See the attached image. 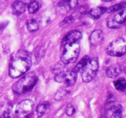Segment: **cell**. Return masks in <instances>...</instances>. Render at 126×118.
<instances>
[{
	"mask_svg": "<svg viewBox=\"0 0 126 118\" xmlns=\"http://www.w3.org/2000/svg\"><path fill=\"white\" fill-rule=\"evenodd\" d=\"M31 54L25 50L17 52L12 59L9 66L10 77L17 78L27 73L32 66Z\"/></svg>",
	"mask_w": 126,
	"mask_h": 118,
	"instance_id": "1",
	"label": "cell"
},
{
	"mask_svg": "<svg viewBox=\"0 0 126 118\" xmlns=\"http://www.w3.org/2000/svg\"><path fill=\"white\" fill-rule=\"evenodd\" d=\"M38 77L35 73L30 72L21 77L13 86L12 90L16 94H23L30 90L35 86Z\"/></svg>",
	"mask_w": 126,
	"mask_h": 118,
	"instance_id": "2",
	"label": "cell"
},
{
	"mask_svg": "<svg viewBox=\"0 0 126 118\" xmlns=\"http://www.w3.org/2000/svg\"><path fill=\"white\" fill-rule=\"evenodd\" d=\"M98 70V61L97 58L89 59L82 68V79L84 82H89L94 79Z\"/></svg>",
	"mask_w": 126,
	"mask_h": 118,
	"instance_id": "3",
	"label": "cell"
},
{
	"mask_svg": "<svg viewBox=\"0 0 126 118\" xmlns=\"http://www.w3.org/2000/svg\"><path fill=\"white\" fill-rule=\"evenodd\" d=\"M62 61L64 64H70L76 61L80 52L79 45L77 43L68 44L63 47Z\"/></svg>",
	"mask_w": 126,
	"mask_h": 118,
	"instance_id": "4",
	"label": "cell"
},
{
	"mask_svg": "<svg viewBox=\"0 0 126 118\" xmlns=\"http://www.w3.org/2000/svg\"><path fill=\"white\" fill-rule=\"evenodd\" d=\"M108 55L113 57H121L126 53V42L123 38H118L111 42L107 47Z\"/></svg>",
	"mask_w": 126,
	"mask_h": 118,
	"instance_id": "5",
	"label": "cell"
},
{
	"mask_svg": "<svg viewBox=\"0 0 126 118\" xmlns=\"http://www.w3.org/2000/svg\"><path fill=\"white\" fill-rule=\"evenodd\" d=\"M33 102L30 100H25L17 104L16 109V114L19 118L27 116L33 110Z\"/></svg>",
	"mask_w": 126,
	"mask_h": 118,
	"instance_id": "6",
	"label": "cell"
},
{
	"mask_svg": "<svg viewBox=\"0 0 126 118\" xmlns=\"http://www.w3.org/2000/svg\"><path fill=\"white\" fill-rule=\"evenodd\" d=\"M126 20V9H121L108 18L107 26L110 28H118Z\"/></svg>",
	"mask_w": 126,
	"mask_h": 118,
	"instance_id": "7",
	"label": "cell"
},
{
	"mask_svg": "<svg viewBox=\"0 0 126 118\" xmlns=\"http://www.w3.org/2000/svg\"><path fill=\"white\" fill-rule=\"evenodd\" d=\"M81 36H82V34L79 31H71L67 33L66 35L64 37L62 40V44L63 47H64L65 45H68V44L77 43L78 41L79 40Z\"/></svg>",
	"mask_w": 126,
	"mask_h": 118,
	"instance_id": "8",
	"label": "cell"
},
{
	"mask_svg": "<svg viewBox=\"0 0 126 118\" xmlns=\"http://www.w3.org/2000/svg\"><path fill=\"white\" fill-rule=\"evenodd\" d=\"M103 33L100 30H96L94 31L90 36L89 41L91 44L94 46L100 45L103 41Z\"/></svg>",
	"mask_w": 126,
	"mask_h": 118,
	"instance_id": "9",
	"label": "cell"
},
{
	"mask_svg": "<svg viewBox=\"0 0 126 118\" xmlns=\"http://www.w3.org/2000/svg\"><path fill=\"white\" fill-rule=\"evenodd\" d=\"M78 73L72 70L71 71H68L67 73H65L64 75L63 83L68 87H70L76 83V79H77Z\"/></svg>",
	"mask_w": 126,
	"mask_h": 118,
	"instance_id": "10",
	"label": "cell"
},
{
	"mask_svg": "<svg viewBox=\"0 0 126 118\" xmlns=\"http://www.w3.org/2000/svg\"><path fill=\"white\" fill-rule=\"evenodd\" d=\"M121 68L118 64L111 65L107 70V74L110 78H116L121 73Z\"/></svg>",
	"mask_w": 126,
	"mask_h": 118,
	"instance_id": "11",
	"label": "cell"
},
{
	"mask_svg": "<svg viewBox=\"0 0 126 118\" xmlns=\"http://www.w3.org/2000/svg\"><path fill=\"white\" fill-rule=\"evenodd\" d=\"M12 11L15 15H20L24 13L25 11V4L23 2L20 1H15L11 6Z\"/></svg>",
	"mask_w": 126,
	"mask_h": 118,
	"instance_id": "12",
	"label": "cell"
},
{
	"mask_svg": "<svg viewBox=\"0 0 126 118\" xmlns=\"http://www.w3.org/2000/svg\"><path fill=\"white\" fill-rule=\"evenodd\" d=\"M12 114V106L10 103H6L0 106V118H10Z\"/></svg>",
	"mask_w": 126,
	"mask_h": 118,
	"instance_id": "13",
	"label": "cell"
},
{
	"mask_svg": "<svg viewBox=\"0 0 126 118\" xmlns=\"http://www.w3.org/2000/svg\"><path fill=\"white\" fill-rule=\"evenodd\" d=\"M107 11V9L105 7H97L92 9L89 13V15L93 19H97L104 14Z\"/></svg>",
	"mask_w": 126,
	"mask_h": 118,
	"instance_id": "14",
	"label": "cell"
},
{
	"mask_svg": "<svg viewBox=\"0 0 126 118\" xmlns=\"http://www.w3.org/2000/svg\"><path fill=\"white\" fill-rule=\"evenodd\" d=\"M108 111L112 118H121L123 113V107L120 104H113L110 107Z\"/></svg>",
	"mask_w": 126,
	"mask_h": 118,
	"instance_id": "15",
	"label": "cell"
},
{
	"mask_svg": "<svg viewBox=\"0 0 126 118\" xmlns=\"http://www.w3.org/2000/svg\"><path fill=\"white\" fill-rule=\"evenodd\" d=\"M50 109V103L47 102H44L40 103L38 106L36 112L39 116H42L45 114Z\"/></svg>",
	"mask_w": 126,
	"mask_h": 118,
	"instance_id": "16",
	"label": "cell"
},
{
	"mask_svg": "<svg viewBox=\"0 0 126 118\" xmlns=\"http://www.w3.org/2000/svg\"><path fill=\"white\" fill-rule=\"evenodd\" d=\"M70 91L65 87H62L60 89L58 90L55 95L54 98L56 101H60L63 100L67 96Z\"/></svg>",
	"mask_w": 126,
	"mask_h": 118,
	"instance_id": "17",
	"label": "cell"
},
{
	"mask_svg": "<svg viewBox=\"0 0 126 118\" xmlns=\"http://www.w3.org/2000/svg\"><path fill=\"white\" fill-rule=\"evenodd\" d=\"M115 88L118 90L124 91L126 88V81L124 78H119L114 82Z\"/></svg>",
	"mask_w": 126,
	"mask_h": 118,
	"instance_id": "18",
	"label": "cell"
},
{
	"mask_svg": "<svg viewBox=\"0 0 126 118\" xmlns=\"http://www.w3.org/2000/svg\"><path fill=\"white\" fill-rule=\"evenodd\" d=\"M27 29L30 31H35L39 28V23L35 19H30L28 21L27 23Z\"/></svg>",
	"mask_w": 126,
	"mask_h": 118,
	"instance_id": "19",
	"label": "cell"
},
{
	"mask_svg": "<svg viewBox=\"0 0 126 118\" xmlns=\"http://www.w3.org/2000/svg\"><path fill=\"white\" fill-rule=\"evenodd\" d=\"M126 9V2H121V3L117 4L114 5L108 9L107 12L108 13H113V12H118L121 9Z\"/></svg>",
	"mask_w": 126,
	"mask_h": 118,
	"instance_id": "20",
	"label": "cell"
},
{
	"mask_svg": "<svg viewBox=\"0 0 126 118\" xmlns=\"http://www.w3.org/2000/svg\"><path fill=\"white\" fill-rule=\"evenodd\" d=\"M39 4L37 1H32L28 4V11L30 14H34L39 10Z\"/></svg>",
	"mask_w": 126,
	"mask_h": 118,
	"instance_id": "21",
	"label": "cell"
},
{
	"mask_svg": "<svg viewBox=\"0 0 126 118\" xmlns=\"http://www.w3.org/2000/svg\"><path fill=\"white\" fill-rule=\"evenodd\" d=\"M89 59V57L87 56L84 57L82 58L81 60H80L79 62L77 64V65L75 66V68L73 69L74 71H76V73H78L79 71L80 70H82V68H83V66L86 65V63L87 62V61H88Z\"/></svg>",
	"mask_w": 126,
	"mask_h": 118,
	"instance_id": "22",
	"label": "cell"
},
{
	"mask_svg": "<svg viewBox=\"0 0 126 118\" xmlns=\"http://www.w3.org/2000/svg\"><path fill=\"white\" fill-rule=\"evenodd\" d=\"M75 17H73V15H70L66 17L63 20L62 22V23H60V27H64L65 25H68L69 24L71 23L72 22H74L75 20Z\"/></svg>",
	"mask_w": 126,
	"mask_h": 118,
	"instance_id": "23",
	"label": "cell"
},
{
	"mask_svg": "<svg viewBox=\"0 0 126 118\" xmlns=\"http://www.w3.org/2000/svg\"><path fill=\"white\" fill-rule=\"evenodd\" d=\"M66 3L68 10H71L78 5V0H66Z\"/></svg>",
	"mask_w": 126,
	"mask_h": 118,
	"instance_id": "24",
	"label": "cell"
},
{
	"mask_svg": "<svg viewBox=\"0 0 126 118\" xmlns=\"http://www.w3.org/2000/svg\"><path fill=\"white\" fill-rule=\"evenodd\" d=\"M63 63L62 62V64L58 63L56 64L55 66L53 67V73H55V74L58 73H60L64 72L63 69H64V66H63Z\"/></svg>",
	"mask_w": 126,
	"mask_h": 118,
	"instance_id": "25",
	"label": "cell"
},
{
	"mask_svg": "<svg viewBox=\"0 0 126 118\" xmlns=\"http://www.w3.org/2000/svg\"><path fill=\"white\" fill-rule=\"evenodd\" d=\"M65 112L68 116H72L75 112V108L71 104H68L66 107Z\"/></svg>",
	"mask_w": 126,
	"mask_h": 118,
	"instance_id": "26",
	"label": "cell"
},
{
	"mask_svg": "<svg viewBox=\"0 0 126 118\" xmlns=\"http://www.w3.org/2000/svg\"><path fill=\"white\" fill-rule=\"evenodd\" d=\"M64 75H65V72H62L60 73L57 74L55 77V81H57L58 82H60V83H62V82H63Z\"/></svg>",
	"mask_w": 126,
	"mask_h": 118,
	"instance_id": "27",
	"label": "cell"
},
{
	"mask_svg": "<svg viewBox=\"0 0 126 118\" xmlns=\"http://www.w3.org/2000/svg\"><path fill=\"white\" fill-rule=\"evenodd\" d=\"M104 2H110V1H112L113 0H103Z\"/></svg>",
	"mask_w": 126,
	"mask_h": 118,
	"instance_id": "28",
	"label": "cell"
}]
</instances>
